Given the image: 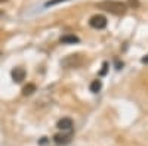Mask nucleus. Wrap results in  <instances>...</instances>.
I'll list each match as a JSON object with an SVG mask.
<instances>
[{
	"label": "nucleus",
	"instance_id": "nucleus-13",
	"mask_svg": "<svg viewBox=\"0 0 148 146\" xmlns=\"http://www.w3.org/2000/svg\"><path fill=\"white\" fill-rule=\"evenodd\" d=\"M141 62H142V64H148V55H147L145 58H142V59H141Z\"/></svg>",
	"mask_w": 148,
	"mask_h": 146
},
{
	"label": "nucleus",
	"instance_id": "nucleus-2",
	"mask_svg": "<svg viewBox=\"0 0 148 146\" xmlns=\"http://www.w3.org/2000/svg\"><path fill=\"white\" fill-rule=\"evenodd\" d=\"M83 62H84V59L82 55H70L61 60V65L64 68H79L83 65Z\"/></svg>",
	"mask_w": 148,
	"mask_h": 146
},
{
	"label": "nucleus",
	"instance_id": "nucleus-11",
	"mask_svg": "<svg viewBox=\"0 0 148 146\" xmlns=\"http://www.w3.org/2000/svg\"><path fill=\"white\" fill-rule=\"evenodd\" d=\"M61 2H65V0H51V2L46 3V6H53V5H58V3H61Z\"/></svg>",
	"mask_w": 148,
	"mask_h": 146
},
{
	"label": "nucleus",
	"instance_id": "nucleus-14",
	"mask_svg": "<svg viewBox=\"0 0 148 146\" xmlns=\"http://www.w3.org/2000/svg\"><path fill=\"white\" fill-rule=\"evenodd\" d=\"M5 2H8V0H0V3H5Z\"/></svg>",
	"mask_w": 148,
	"mask_h": 146
},
{
	"label": "nucleus",
	"instance_id": "nucleus-4",
	"mask_svg": "<svg viewBox=\"0 0 148 146\" xmlns=\"http://www.w3.org/2000/svg\"><path fill=\"white\" fill-rule=\"evenodd\" d=\"M10 75H12V80H14L15 83H21L22 80H25V69L24 68H14L10 72Z\"/></svg>",
	"mask_w": 148,
	"mask_h": 146
},
{
	"label": "nucleus",
	"instance_id": "nucleus-8",
	"mask_svg": "<svg viewBox=\"0 0 148 146\" xmlns=\"http://www.w3.org/2000/svg\"><path fill=\"white\" fill-rule=\"evenodd\" d=\"M34 92H36V84H33V83H28L27 86H24V89H22V94L24 96H30Z\"/></svg>",
	"mask_w": 148,
	"mask_h": 146
},
{
	"label": "nucleus",
	"instance_id": "nucleus-7",
	"mask_svg": "<svg viewBox=\"0 0 148 146\" xmlns=\"http://www.w3.org/2000/svg\"><path fill=\"white\" fill-rule=\"evenodd\" d=\"M79 37H76V35L73 34H67V35H62L61 37V43H70V44H74V43H79Z\"/></svg>",
	"mask_w": 148,
	"mask_h": 146
},
{
	"label": "nucleus",
	"instance_id": "nucleus-9",
	"mask_svg": "<svg viewBox=\"0 0 148 146\" xmlns=\"http://www.w3.org/2000/svg\"><path fill=\"white\" fill-rule=\"evenodd\" d=\"M101 87H102L101 80H93V81L90 83V92H92V93H98V92L101 90Z\"/></svg>",
	"mask_w": 148,
	"mask_h": 146
},
{
	"label": "nucleus",
	"instance_id": "nucleus-10",
	"mask_svg": "<svg viewBox=\"0 0 148 146\" xmlns=\"http://www.w3.org/2000/svg\"><path fill=\"white\" fill-rule=\"evenodd\" d=\"M126 5L130 6V7H138V6H139V2H138V0H127Z\"/></svg>",
	"mask_w": 148,
	"mask_h": 146
},
{
	"label": "nucleus",
	"instance_id": "nucleus-5",
	"mask_svg": "<svg viewBox=\"0 0 148 146\" xmlns=\"http://www.w3.org/2000/svg\"><path fill=\"white\" fill-rule=\"evenodd\" d=\"M56 127L59 128V130H62V131H70L71 128H73V120L71 118H61L59 121H58V124H56Z\"/></svg>",
	"mask_w": 148,
	"mask_h": 146
},
{
	"label": "nucleus",
	"instance_id": "nucleus-6",
	"mask_svg": "<svg viewBox=\"0 0 148 146\" xmlns=\"http://www.w3.org/2000/svg\"><path fill=\"white\" fill-rule=\"evenodd\" d=\"M71 133H58V134H55L53 136V142L55 143H58V145H67L70 140H71Z\"/></svg>",
	"mask_w": 148,
	"mask_h": 146
},
{
	"label": "nucleus",
	"instance_id": "nucleus-12",
	"mask_svg": "<svg viewBox=\"0 0 148 146\" xmlns=\"http://www.w3.org/2000/svg\"><path fill=\"white\" fill-rule=\"evenodd\" d=\"M107 72V64H104V67H102V71H101V75H104Z\"/></svg>",
	"mask_w": 148,
	"mask_h": 146
},
{
	"label": "nucleus",
	"instance_id": "nucleus-3",
	"mask_svg": "<svg viewBox=\"0 0 148 146\" xmlns=\"http://www.w3.org/2000/svg\"><path fill=\"white\" fill-rule=\"evenodd\" d=\"M107 24H108V21L104 15H93L89 19V25L95 30H104L107 27Z\"/></svg>",
	"mask_w": 148,
	"mask_h": 146
},
{
	"label": "nucleus",
	"instance_id": "nucleus-1",
	"mask_svg": "<svg viewBox=\"0 0 148 146\" xmlns=\"http://www.w3.org/2000/svg\"><path fill=\"white\" fill-rule=\"evenodd\" d=\"M98 9H102L111 15L120 16V15H125L127 5L123 3V2H119V0H104V2L98 3Z\"/></svg>",
	"mask_w": 148,
	"mask_h": 146
}]
</instances>
